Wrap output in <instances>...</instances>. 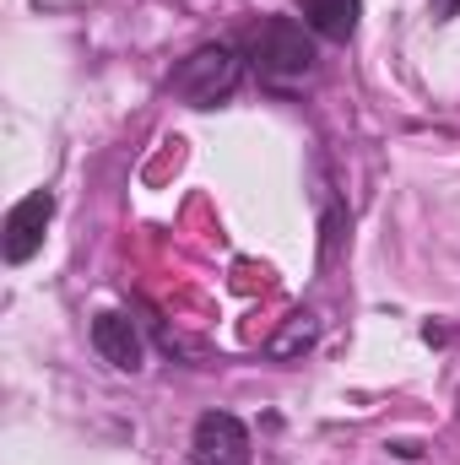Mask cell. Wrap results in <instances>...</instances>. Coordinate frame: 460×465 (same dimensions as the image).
Here are the masks:
<instances>
[{
	"label": "cell",
	"mask_w": 460,
	"mask_h": 465,
	"mask_svg": "<svg viewBox=\"0 0 460 465\" xmlns=\"http://www.w3.org/2000/svg\"><path fill=\"white\" fill-rule=\"evenodd\" d=\"M244 71H249V54H238L233 44H201L179 60V71L168 76V93L190 109H217L244 87Z\"/></svg>",
	"instance_id": "6da1fadb"
},
{
	"label": "cell",
	"mask_w": 460,
	"mask_h": 465,
	"mask_svg": "<svg viewBox=\"0 0 460 465\" xmlns=\"http://www.w3.org/2000/svg\"><path fill=\"white\" fill-rule=\"evenodd\" d=\"M249 65L260 71V82H304L315 71V33L293 16H265L255 33H249Z\"/></svg>",
	"instance_id": "7a4b0ae2"
},
{
	"label": "cell",
	"mask_w": 460,
	"mask_h": 465,
	"mask_svg": "<svg viewBox=\"0 0 460 465\" xmlns=\"http://www.w3.org/2000/svg\"><path fill=\"white\" fill-rule=\"evenodd\" d=\"M49 217H55V195H49V190H33V195H22V201L5 212V232H0V254H5V265H27V260L44 249V228H49Z\"/></svg>",
	"instance_id": "3957f363"
},
{
	"label": "cell",
	"mask_w": 460,
	"mask_h": 465,
	"mask_svg": "<svg viewBox=\"0 0 460 465\" xmlns=\"http://www.w3.org/2000/svg\"><path fill=\"white\" fill-rule=\"evenodd\" d=\"M190 460L195 465H249V428L233 411H206L190 433Z\"/></svg>",
	"instance_id": "277c9868"
},
{
	"label": "cell",
	"mask_w": 460,
	"mask_h": 465,
	"mask_svg": "<svg viewBox=\"0 0 460 465\" xmlns=\"http://www.w3.org/2000/svg\"><path fill=\"white\" fill-rule=\"evenodd\" d=\"M93 347H98V357H104L109 368H119V373H135V368H141V331H135L130 314L104 309V314L93 320Z\"/></svg>",
	"instance_id": "5b68a950"
},
{
	"label": "cell",
	"mask_w": 460,
	"mask_h": 465,
	"mask_svg": "<svg viewBox=\"0 0 460 465\" xmlns=\"http://www.w3.org/2000/svg\"><path fill=\"white\" fill-rule=\"evenodd\" d=\"M304 5V27L325 44H352L357 33V16H363V0H298Z\"/></svg>",
	"instance_id": "8992f818"
},
{
	"label": "cell",
	"mask_w": 460,
	"mask_h": 465,
	"mask_svg": "<svg viewBox=\"0 0 460 465\" xmlns=\"http://www.w3.org/2000/svg\"><path fill=\"white\" fill-rule=\"evenodd\" d=\"M315 336H320V320H315V314H287V331H282V336H271V347H265V351L287 362V357H298V351L315 347Z\"/></svg>",
	"instance_id": "52a82bcc"
},
{
	"label": "cell",
	"mask_w": 460,
	"mask_h": 465,
	"mask_svg": "<svg viewBox=\"0 0 460 465\" xmlns=\"http://www.w3.org/2000/svg\"><path fill=\"white\" fill-rule=\"evenodd\" d=\"M460 16V0H434V22H455Z\"/></svg>",
	"instance_id": "ba28073f"
}]
</instances>
